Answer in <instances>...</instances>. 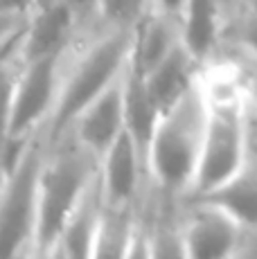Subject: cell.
<instances>
[{
    "mask_svg": "<svg viewBox=\"0 0 257 259\" xmlns=\"http://www.w3.org/2000/svg\"><path fill=\"white\" fill-rule=\"evenodd\" d=\"M246 133L241 102L230 81L212 83L205 95V126L199 165L194 174L196 194L224 185L244 169Z\"/></svg>",
    "mask_w": 257,
    "mask_h": 259,
    "instance_id": "cell-1",
    "label": "cell"
},
{
    "mask_svg": "<svg viewBox=\"0 0 257 259\" xmlns=\"http://www.w3.org/2000/svg\"><path fill=\"white\" fill-rule=\"evenodd\" d=\"M203 126L205 99L194 91L174 111L162 115L147 151V162L160 185L179 189L194 183Z\"/></svg>",
    "mask_w": 257,
    "mask_h": 259,
    "instance_id": "cell-2",
    "label": "cell"
},
{
    "mask_svg": "<svg viewBox=\"0 0 257 259\" xmlns=\"http://www.w3.org/2000/svg\"><path fill=\"white\" fill-rule=\"evenodd\" d=\"M88 178L91 169L79 156H59L41 169L34 226V246L41 255H48L59 243L70 217L86 196Z\"/></svg>",
    "mask_w": 257,
    "mask_h": 259,
    "instance_id": "cell-3",
    "label": "cell"
},
{
    "mask_svg": "<svg viewBox=\"0 0 257 259\" xmlns=\"http://www.w3.org/2000/svg\"><path fill=\"white\" fill-rule=\"evenodd\" d=\"M131 38L126 34H113L100 41L72 70L66 81L52 115V140H57L68 124L77 122V117L108 91L115 81L117 72L128 61Z\"/></svg>",
    "mask_w": 257,
    "mask_h": 259,
    "instance_id": "cell-4",
    "label": "cell"
},
{
    "mask_svg": "<svg viewBox=\"0 0 257 259\" xmlns=\"http://www.w3.org/2000/svg\"><path fill=\"white\" fill-rule=\"evenodd\" d=\"M41 156L29 149L25 160L12 176L3 178V203H0V246L5 257H14L27 239H34L38 205V181H41Z\"/></svg>",
    "mask_w": 257,
    "mask_h": 259,
    "instance_id": "cell-5",
    "label": "cell"
},
{
    "mask_svg": "<svg viewBox=\"0 0 257 259\" xmlns=\"http://www.w3.org/2000/svg\"><path fill=\"white\" fill-rule=\"evenodd\" d=\"M57 59L46 57L27 61V68L16 79L7 99V136H27L29 128L38 122L52 106Z\"/></svg>",
    "mask_w": 257,
    "mask_h": 259,
    "instance_id": "cell-6",
    "label": "cell"
},
{
    "mask_svg": "<svg viewBox=\"0 0 257 259\" xmlns=\"http://www.w3.org/2000/svg\"><path fill=\"white\" fill-rule=\"evenodd\" d=\"M239 239V223L217 207L203 205L183 232V257L224 259L230 257Z\"/></svg>",
    "mask_w": 257,
    "mask_h": 259,
    "instance_id": "cell-7",
    "label": "cell"
},
{
    "mask_svg": "<svg viewBox=\"0 0 257 259\" xmlns=\"http://www.w3.org/2000/svg\"><path fill=\"white\" fill-rule=\"evenodd\" d=\"M126 131L124 117V93L120 83H113L104 91L81 115L77 117V133L83 147L95 156H104L113 142Z\"/></svg>",
    "mask_w": 257,
    "mask_h": 259,
    "instance_id": "cell-8",
    "label": "cell"
},
{
    "mask_svg": "<svg viewBox=\"0 0 257 259\" xmlns=\"http://www.w3.org/2000/svg\"><path fill=\"white\" fill-rule=\"evenodd\" d=\"M75 12L54 0H38L32 23L25 34V59L36 61L46 57H59L75 25Z\"/></svg>",
    "mask_w": 257,
    "mask_h": 259,
    "instance_id": "cell-9",
    "label": "cell"
},
{
    "mask_svg": "<svg viewBox=\"0 0 257 259\" xmlns=\"http://www.w3.org/2000/svg\"><path fill=\"white\" fill-rule=\"evenodd\" d=\"M122 93H124L126 131L133 136L142 158H147L151 138H154L158 124H160L162 113L158 108L149 86H147V74L128 61H126V79L122 83Z\"/></svg>",
    "mask_w": 257,
    "mask_h": 259,
    "instance_id": "cell-10",
    "label": "cell"
},
{
    "mask_svg": "<svg viewBox=\"0 0 257 259\" xmlns=\"http://www.w3.org/2000/svg\"><path fill=\"white\" fill-rule=\"evenodd\" d=\"M140 149L128 131H124L113 147L102 156L104 165V196L106 203L120 207L131 201L138 187V165H140Z\"/></svg>",
    "mask_w": 257,
    "mask_h": 259,
    "instance_id": "cell-11",
    "label": "cell"
},
{
    "mask_svg": "<svg viewBox=\"0 0 257 259\" xmlns=\"http://www.w3.org/2000/svg\"><path fill=\"white\" fill-rule=\"evenodd\" d=\"M194 63L196 61L185 48L176 46L169 52V57L162 59L151 72H147V86H149L162 115L174 111L194 91V77H192Z\"/></svg>",
    "mask_w": 257,
    "mask_h": 259,
    "instance_id": "cell-12",
    "label": "cell"
},
{
    "mask_svg": "<svg viewBox=\"0 0 257 259\" xmlns=\"http://www.w3.org/2000/svg\"><path fill=\"white\" fill-rule=\"evenodd\" d=\"M196 198L201 205L226 212L239 226L257 228V171L241 169L235 178L205 194H196Z\"/></svg>",
    "mask_w": 257,
    "mask_h": 259,
    "instance_id": "cell-13",
    "label": "cell"
},
{
    "mask_svg": "<svg viewBox=\"0 0 257 259\" xmlns=\"http://www.w3.org/2000/svg\"><path fill=\"white\" fill-rule=\"evenodd\" d=\"M183 16V48L194 61H203L219 36V3L217 0H185Z\"/></svg>",
    "mask_w": 257,
    "mask_h": 259,
    "instance_id": "cell-14",
    "label": "cell"
},
{
    "mask_svg": "<svg viewBox=\"0 0 257 259\" xmlns=\"http://www.w3.org/2000/svg\"><path fill=\"white\" fill-rule=\"evenodd\" d=\"M176 48L174 36L165 21H149L142 23L136 32V38L131 41L128 63L140 68L142 72H151L162 59L169 57V52Z\"/></svg>",
    "mask_w": 257,
    "mask_h": 259,
    "instance_id": "cell-15",
    "label": "cell"
},
{
    "mask_svg": "<svg viewBox=\"0 0 257 259\" xmlns=\"http://www.w3.org/2000/svg\"><path fill=\"white\" fill-rule=\"evenodd\" d=\"M88 196L79 203L75 214L70 217L66 230H63L59 246H61L63 255L68 257H93L95 252V241H97V230H100L102 217L97 214L95 205H91Z\"/></svg>",
    "mask_w": 257,
    "mask_h": 259,
    "instance_id": "cell-16",
    "label": "cell"
},
{
    "mask_svg": "<svg viewBox=\"0 0 257 259\" xmlns=\"http://www.w3.org/2000/svg\"><path fill=\"white\" fill-rule=\"evenodd\" d=\"M126 257L131 255V230L124 223V214L100 221L93 257Z\"/></svg>",
    "mask_w": 257,
    "mask_h": 259,
    "instance_id": "cell-17",
    "label": "cell"
},
{
    "mask_svg": "<svg viewBox=\"0 0 257 259\" xmlns=\"http://www.w3.org/2000/svg\"><path fill=\"white\" fill-rule=\"evenodd\" d=\"M147 0H100V12L111 23H133L142 14Z\"/></svg>",
    "mask_w": 257,
    "mask_h": 259,
    "instance_id": "cell-18",
    "label": "cell"
},
{
    "mask_svg": "<svg viewBox=\"0 0 257 259\" xmlns=\"http://www.w3.org/2000/svg\"><path fill=\"white\" fill-rule=\"evenodd\" d=\"M241 43L246 46L253 59H257V14H250L248 21L244 23V29H241Z\"/></svg>",
    "mask_w": 257,
    "mask_h": 259,
    "instance_id": "cell-19",
    "label": "cell"
},
{
    "mask_svg": "<svg viewBox=\"0 0 257 259\" xmlns=\"http://www.w3.org/2000/svg\"><path fill=\"white\" fill-rule=\"evenodd\" d=\"M54 3H61L66 5L68 9H72L75 12V16H83V14H88L91 9H100V0H54Z\"/></svg>",
    "mask_w": 257,
    "mask_h": 259,
    "instance_id": "cell-20",
    "label": "cell"
},
{
    "mask_svg": "<svg viewBox=\"0 0 257 259\" xmlns=\"http://www.w3.org/2000/svg\"><path fill=\"white\" fill-rule=\"evenodd\" d=\"M5 14H23L29 7H36L38 0H0Z\"/></svg>",
    "mask_w": 257,
    "mask_h": 259,
    "instance_id": "cell-21",
    "label": "cell"
},
{
    "mask_svg": "<svg viewBox=\"0 0 257 259\" xmlns=\"http://www.w3.org/2000/svg\"><path fill=\"white\" fill-rule=\"evenodd\" d=\"M160 14H167V16H174V14H181L183 7H185V0H156Z\"/></svg>",
    "mask_w": 257,
    "mask_h": 259,
    "instance_id": "cell-22",
    "label": "cell"
},
{
    "mask_svg": "<svg viewBox=\"0 0 257 259\" xmlns=\"http://www.w3.org/2000/svg\"><path fill=\"white\" fill-rule=\"evenodd\" d=\"M248 93H250V97H253V102L257 104V59H255L253 70L248 74Z\"/></svg>",
    "mask_w": 257,
    "mask_h": 259,
    "instance_id": "cell-23",
    "label": "cell"
},
{
    "mask_svg": "<svg viewBox=\"0 0 257 259\" xmlns=\"http://www.w3.org/2000/svg\"><path fill=\"white\" fill-rule=\"evenodd\" d=\"M250 14H257V0H250Z\"/></svg>",
    "mask_w": 257,
    "mask_h": 259,
    "instance_id": "cell-24",
    "label": "cell"
}]
</instances>
